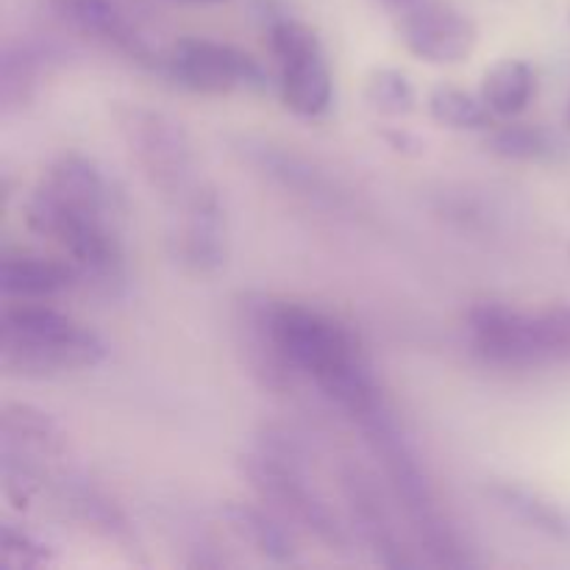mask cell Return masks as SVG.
Returning a JSON list of instances; mask_svg holds the SVG:
<instances>
[{"label":"cell","mask_w":570,"mask_h":570,"mask_svg":"<svg viewBox=\"0 0 570 570\" xmlns=\"http://www.w3.org/2000/svg\"><path fill=\"white\" fill-rule=\"evenodd\" d=\"M234 328L250 373L265 390L287 393L298 379H309L351 421L387 401L360 337L317 306L245 293Z\"/></svg>","instance_id":"1"},{"label":"cell","mask_w":570,"mask_h":570,"mask_svg":"<svg viewBox=\"0 0 570 570\" xmlns=\"http://www.w3.org/2000/svg\"><path fill=\"white\" fill-rule=\"evenodd\" d=\"M120 193L104 167L78 154L59 156L26 204L31 232L59 245L98 295L126 293V248L120 237Z\"/></svg>","instance_id":"2"},{"label":"cell","mask_w":570,"mask_h":570,"mask_svg":"<svg viewBox=\"0 0 570 570\" xmlns=\"http://www.w3.org/2000/svg\"><path fill=\"white\" fill-rule=\"evenodd\" d=\"M354 426L360 429L367 451L382 468L384 484L410 521L417 543L426 549L429 560L440 568H471V554L454 523L445 518L432 479L426 476V468L421 465V456L406 438L390 401H382L371 412L356 417Z\"/></svg>","instance_id":"3"},{"label":"cell","mask_w":570,"mask_h":570,"mask_svg":"<svg viewBox=\"0 0 570 570\" xmlns=\"http://www.w3.org/2000/svg\"><path fill=\"white\" fill-rule=\"evenodd\" d=\"M250 490L271 507L295 532H306L332 551L351 549V532L326 495L315 488L309 456L298 438L278 429H267L254 451L239 460Z\"/></svg>","instance_id":"4"},{"label":"cell","mask_w":570,"mask_h":570,"mask_svg":"<svg viewBox=\"0 0 570 570\" xmlns=\"http://www.w3.org/2000/svg\"><path fill=\"white\" fill-rule=\"evenodd\" d=\"M109 345L89 326L39 301L6 298L0 312V367L9 376L50 379L98 367Z\"/></svg>","instance_id":"5"},{"label":"cell","mask_w":570,"mask_h":570,"mask_svg":"<svg viewBox=\"0 0 570 570\" xmlns=\"http://www.w3.org/2000/svg\"><path fill=\"white\" fill-rule=\"evenodd\" d=\"M115 122L128 154L167 204H184L204 187L193 142L181 122L142 104H117Z\"/></svg>","instance_id":"6"},{"label":"cell","mask_w":570,"mask_h":570,"mask_svg":"<svg viewBox=\"0 0 570 570\" xmlns=\"http://www.w3.org/2000/svg\"><path fill=\"white\" fill-rule=\"evenodd\" d=\"M65 432L48 412L31 404H6L0 412V465L3 490L17 504H28L39 490L48 462L65 454Z\"/></svg>","instance_id":"7"},{"label":"cell","mask_w":570,"mask_h":570,"mask_svg":"<svg viewBox=\"0 0 570 570\" xmlns=\"http://www.w3.org/2000/svg\"><path fill=\"white\" fill-rule=\"evenodd\" d=\"M271 50L278 65L282 104L298 117L326 115L334 98V78L315 28L298 20L273 22Z\"/></svg>","instance_id":"8"},{"label":"cell","mask_w":570,"mask_h":570,"mask_svg":"<svg viewBox=\"0 0 570 570\" xmlns=\"http://www.w3.org/2000/svg\"><path fill=\"white\" fill-rule=\"evenodd\" d=\"M167 78L176 87L195 95H232L265 92L267 72L248 50L228 42H215L204 37H184L173 42L165 53Z\"/></svg>","instance_id":"9"},{"label":"cell","mask_w":570,"mask_h":570,"mask_svg":"<svg viewBox=\"0 0 570 570\" xmlns=\"http://www.w3.org/2000/svg\"><path fill=\"white\" fill-rule=\"evenodd\" d=\"M468 343L473 354L493 367L529 371L549 365L540 312L518 309L501 301H484L465 315Z\"/></svg>","instance_id":"10"},{"label":"cell","mask_w":570,"mask_h":570,"mask_svg":"<svg viewBox=\"0 0 570 570\" xmlns=\"http://www.w3.org/2000/svg\"><path fill=\"white\" fill-rule=\"evenodd\" d=\"M340 488H343L345 501L351 510V523L356 534L365 540L367 549L373 551L384 568H415L417 560L410 554L401 534L395 512L390 507V488L384 490L371 473L356 462H343L340 465Z\"/></svg>","instance_id":"11"},{"label":"cell","mask_w":570,"mask_h":570,"mask_svg":"<svg viewBox=\"0 0 570 570\" xmlns=\"http://www.w3.org/2000/svg\"><path fill=\"white\" fill-rule=\"evenodd\" d=\"M399 33L404 48L429 65H460L479 42L473 17L443 0H417L401 9Z\"/></svg>","instance_id":"12"},{"label":"cell","mask_w":570,"mask_h":570,"mask_svg":"<svg viewBox=\"0 0 570 570\" xmlns=\"http://www.w3.org/2000/svg\"><path fill=\"white\" fill-rule=\"evenodd\" d=\"M176 259L187 271L209 276L228 259L226 209L209 184L176 206V232H173Z\"/></svg>","instance_id":"13"},{"label":"cell","mask_w":570,"mask_h":570,"mask_svg":"<svg viewBox=\"0 0 570 570\" xmlns=\"http://www.w3.org/2000/svg\"><path fill=\"white\" fill-rule=\"evenodd\" d=\"M48 3L67 26L83 37H92L95 42L109 45L128 61L159 72L165 67L167 50L156 48L115 0H48Z\"/></svg>","instance_id":"14"},{"label":"cell","mask_w":570,"mask_h":570,"mask_svg":"<svg viewBox=\"0 0 570 570\" xmlns=\"http://www.w3.org/2000/svg\"><path fill=\"white\" fill-rule=\"evenodd\" d=\"M243 154L271 181L282 184L284 189L301 195L309 204L323 206V209H345L348 206V195L321 167H315L304 156L293 154V150L278 148V145L271 142H250V139H245Z\"/></svg>","instance_id":"15"},{"label":"cell","mask_w":570,"mask_h":570,"mask_svg":"<svg viewBox=\"0 0 570 570\" xmlns=\"http://www.w3.org/2000/svg\"><path fill=\"white\" fill-rule=\"evenodd\" d=\"M83 276L76 262L31 250H3L0 256V293L3 298L45 301L81 287Z\"/></svg>","instance_id":"16"},{"label":"cell","mask_w":570,"mask_h":570,"mask_svg":"<svg viewBox=\"0 0 570 570\" xmlns=\"http://www.w3.org/2000/svg\"><path fill=\"white\" fill-rule=\"evenodd\" d=\"M220 515L226 521L228 532L259 557L278 562V566H295L298 562V532L284 518H278L271 507L226 501Z\"/></svg>","instance_id":"17"},{"label":"cell","mask_w":570,"mask_h":570,"mask_svg":"<svg viewBox=\"0 0 570 570\" xmlns=\"http://www.w3.org/2000/svg\"><path fill=\"white\" fill-rule=\"evenodd\" d=\"M59 59V48L33 42V39L6 42L3 53H0V109L3 115L26 109L37 98L50 67Z\"/></svg>","instance_id":"18"},{"label":"cell","mask_w":570,"mask_h":570,"mask_svg":"<svg viewBox=\"0 0 570 570\" xmlns=\"http://www.w3.org/2000/svg\"><path fill=\"white\" fill-rule=\"evenodd\" d=\"M488 495L499 510H504L507 515L515 518L527 529H534V532L560 540V543H570V510L540 490L518 482H493L488 484Z\"/></svg>","instance_id":"19"},{"label":"cell","mask_w":570,"mask_h":570,"mask_svg":"<svg viewBox=\"0 0 570 570\" xmlns=\"http://www.w3.org/2000/svg\"><path fill=\"white\" fill-rule=\"evenodd\" d=\"M534 92H538V76L529 61L504 59L484 72L482 98L495 117L515 120L532 104Z\"/></svg>","instance_id":"20"},{"label":"cell","mask_w":570,"mask_h":570,"mask_svg":"<svg viewBox=\"0 0 570 570\" xmlns=\"http://www.w3.org/2000/svg\"><path fill=\"white\" fill-rule=\"evenodd\" d=\"M429 115L438 126L454 131H490L495 115L482 95H471L460 87H434L429 95Z\"/></svg>","instance_id":"21"},{"label":"cell","mask_w":570,"mask_h":570,"mask_svg":"<svg viewBox=\"0 0 570 570\" xmlns=\"http://www.w3.org/2000/svg\"><path fill=\"white\" fill-rule=\"evenodd\" d=\"M484 148L507 161H540L554 154L557 142L546 128L529 126V122H507V126L490 128Z\"/></svg>","instance_id":"22"},{"label":"cell","mask_w":570,"mask_h":570,"mask_svg":"<svg viewBox=\"0 0 570 570\" xmlns=\"http://www.w3.org/2000/svg\"><path fill=\"white\" fill-rule=\"evenodd\" d=\"M365 104L384 117H406L415 111L417 95L404 72L382 67L367 76Z\"/></svg>","instance_id":"23"},{"label":"cell","mask_w":570,"mask_h":570,"mask_svg":"<svg viewBox=\"0 0 570 570\" xmlns=\"http://www.w3.org/2000/svg\"><path fill=\"white\" fill-rule=\"evenodd\" d=\"M56 562L53 549L14 523H0V570H42Z\"/></svg>","instance_id":"24"},{"label":"cell","mask_w":570,"mask_h":570,"mask_svg":"<svg viewBox=\"0 0 570 570\" xmlns=\"http://www.w3.org/2000/svg\"><path fill=\"white\" fill-rule=\"evenodd\" d=\"M384 3H387L390 9H406V6L417 3V0H384Z\"/></svg>","instance_id":"25"},{"label":"cell","mask_w":570,"mask_h":570,"mask_svg":"<svg viewBox=\"0 0 570 570\" xmlns=\"http://www.w3.org/2000/svg\"><path fill=\"white\" fill-rule=\"evenodd\" d=\"M193 3H226V0H193Z\"/></svg>","instance_id":"26"},{"label":"cell","mask_w":570,"mask_h":570,"mask_svg":"<svg viewBox=\"0 0 570 570\" xmlns=\"http://www.w3.org/2000/svg\"><path fill=\"white\" fill-rule=\"evenodd\" d=\"M568 128H570V106H568Z\"/></svg>","instance_id":"27"}]
</instances>
